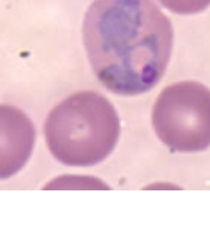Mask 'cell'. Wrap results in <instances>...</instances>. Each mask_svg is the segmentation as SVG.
Returning a JSON list of instances; mask_svg holds the SVG:
<instances>
[{
  "mask_svg": "<svg viewBox=\"0 0 210 236\" xmlns=\"http://www.w3.org/2000/svg\"><path fill=\"white\" fill-rule=\"evenodd\" d=\"M120 123L114 106L104 96L81 92L66 98L47 116V146L59 162L87 167L104 160L114 150Z\"/></svg>",
  "mask_w": 210,
  "mask_h": 236,
  "instance_id": "cell-2",
  "label": "cell"
},
{
  "mask_svg": "<svg viewBox=\"0 0 210 236\" xmlns=\"http://www.w3.org/2000/svg\"><path fill=\"white\" fill-rule=\"evenodd\" d=\"M82 40L99 81L114 94L133 96L163 77L174 32L154 0H95L85 14Z\"/></svg>",
  "mask_w": 210,
  "mask_h": 236,
  "instance_id": "cell-1",
  "label": "cell"
},
{
  "mask_svg": "<svg viewBox=\"0 0 210 236\" xmlns=\"http://www.w3.org/2000/svg\"><path fill=\"white\" fill-rule=\"evenodd\" d=\"M163 6L175 14L191 15L198 14L210 6V0H158Z\"/></svg>",
  "mask_w": 210,
  "mask_h": 236,
  "instance_id": "cell-5",
  "label": "cell"
},
{
  "mask_svg": "<svg viewBox=\"0 0 210 236\" xmlns=\"http://www.w3.org/2000/svg\"><path fill=\"white\" fill-rule=\"evenodd\" d=\"M153 124L167 146L198 152L210 146V89L195 81L165 88L156 100Z\"/></svg>",
  "mask_w": 210,
  "mask_h": 236,
  "instance_id": "cell-3",
  "label": "cell"
},
{
  "mask_svg": "<svg viewBox=\"0 0 210 236\" xmlns=\"http://www.w3.org/2000/svg\"><path fill=\"white\" fill-rule=\"evenodd\" d=\"M36 132L31 120L14 106L0 105V180L8 179L29 160Z\"/></svg>",
  "mask_w": 210,
  "mask_h": 236,
  "instance_id": "cell-4",
  "label": "cell"
}]
</instances>
